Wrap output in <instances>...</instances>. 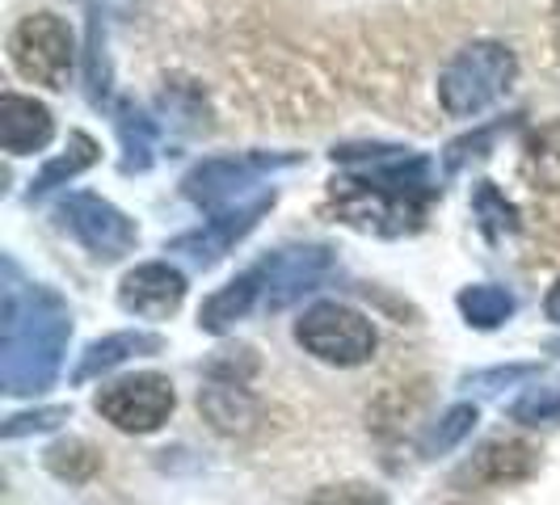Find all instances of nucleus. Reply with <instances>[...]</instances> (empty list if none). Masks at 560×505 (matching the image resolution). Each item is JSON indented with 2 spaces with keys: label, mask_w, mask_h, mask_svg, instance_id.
Returning <instances> with one entry per match:
<instances>
[{
  "label": "nucleus",
  "mask_w": 560,
  "mask_h": 505,
  "mask_svg": "<svg viewBox=\"0 0 560 505\" xmlns=\"http://www.w3.org/2000/svg\"><path fill=\"white\" fill-rule=\"evenodd\" d=\"M334 165H350L329 186L337 220L371 236H409L425 224V207L439 195L430 161L396 143H341L329 152Z\"/></svg>",
  "instance_id": "f257e3e1"
},
{
  "label": "nucleus",
  "mask_w": 560,
  "mask_h": 505,
  "mask_svg": "<svg viewBox=\"0 0 560 505\" xmlns=\"http://www.w3.org/2000/svg\"><path fill=\"white\" fill-rule=\"evenodd\" d=\"M68 337H72V316L51 286H4V320H0L4 392H47L59 375Z\"/></svg>",
  "instance_id": "f03ea898"
},
{
  "label": "nucleus",
  "mask_w": 560,
  "mask_h": 505,
  "mask_svg": "<svg viewBox=\"0 0 560 505\" xmlns=\"http://www.w3.org/2000/svg\"><path fill=\"white\" fill-rule=\"evenodd\" d=\"M518 77V59L502 43H468L439 77V102L451 118H477Z\"/></svg>",
  "instance_id": "7ed1b4c3"
},
{
  "label": "nucleus",
  "mask_w": 560,
  "mask_h": 505,
  "mask_svg": "<svg viewBox=\"0 0 560 505\" xmlns=\"http://www.w3.org/2000/svg\"><path fill=\"white\" fill-rule=\"evenodd\" d=\"M295 165H304V152H241V156H215V161H202L198 168L186 173L182 195L190 198L195 207H202L207 215H220V211H232V207L249 202L257 181H266L270 173L295 168Z\"/></svg>",
  "instance_id": "20e7f679"
},
{
  "label": "nucleus",
  "mask_w": 560,
  "mask_h": 505,
  "mask_svg": "<svg viewBox=\"0 0 560 505\" xmlns=\"http://www.w3.org/2000/svg\"><path fill=\"white\" fill-rule=\"evenodd\" d=\"M9 59L26 81L43 84V89H68L72 63H77L72 30L63 26L56 13H30L9 34Z\"/></svg>",
  "instance_id": "39448f33"
},
{
  "label": "nucleus",
  "mask_w": 560,
  "mask_h": 505,
  "mask_svg": "<svg viewBox=\"0 0 560 505\" xmlns=\"http://www.w3.org/2000/svg\"><path fill=\"white\" fill-rule=\"evenodd\" d=\"M295 341L308 350L312 359L334 366H363L375 354V329L363 312L346 304H316L300 316Z\"/></svg>",
  "instance_id": "423d86ee"
},
{
  "label": "nucleus",
  "mask_w": 560,
  "mask_h": 505,
  "mask_svg": "<svg viewBox=\"0 0 560 505\" xmlns=\"http://www.w3.org/2000/svg\"><path fill=\"white\" fill-rule=\"evenodd\" d=\"M93 409L110 425H118L122 434H152L173 413V384L156 371H143L131 379L106 384L93 400Z\"/></svg>",
  "instance_id": "0eeeda50"
},
{
  "label": "nucleus",
  "mask_w": 560,
  "mask_h": 505,
  "mask_svg": "<svg viewBox=\"0 0 560 505\" xmlns=\"http://www.w3.org/2000/svg\"><path fill=\"white\" fill-rule=\"evenodd\" d=\"M59 220H63V227L81 240L84 249L93 252V257H106V261L131 252L136 240H140L136 224L114 202L97 195H68L59 202Z\"/></svg>",
  "instance_id": "6e6552de"
},
{
  "label": "nucleus",
  "mask_w": 560,
  "mask_h": 505,
  "mask_svg": "<svg viewBox=\"0 0 560 505\" xmlns=\"http://www.w3.org/2000/svg\"><path fill=\"white\" fill-rule=\"evenodd\" d=\"M275 190H261L257 198H249V202H241V207H232V211H220V215H211L207 220V227H198V232H190V236H177L168 249L173 252H186L195 266H215L220 257H224L241 236H249L253 227H257V220L275 207Z\"/></svg>",
  "instance_id": "1a4fd4ad"
},
{
  "label": "nucleus",
  "mask_w": 560,
  "mask_h": 505,
  "mask_svg": "<svg viewBox=\"0 0 560 505\" xmlns=\"http://www.w3.org/2000/svg\"><path fill=\"white\" fill-rule=\"evenodd\" d=\"M334 270V252L325 245H300V249H279L261 261L266 274V308H287L304 291H316V282Z\"/></svg>",
  "instance_id": "9d476101"
},
{
  "label": "nucleus",
  "mask_w": 560,
  "mask_h": 505,
  "mask_svg": "<svg viewBox=\"0 0 560 505\" xmlns=\"http://www.w3.org/2000/svg\"><path fill=\"white\" fill-rule=\"evenodd\" d=\"M186 300V279L165 266V261H148V266H136L127 279L118 282V304L131 316H143V320H165L182 308Z\"/></svg>",
  "instance_id": "9b49d317"
},
{
  "label": "nucleus",
  "mask_w": 560,
  "mask_h": 505,
  "mask_svg": "<svg viewBox=\"0 0 560 505\" xmlns=\"http://www.w3.org/2000/svg\"><path fill=\"white\" fill-rule=\"evenodd\" d=\"M56 136V122L51 110L34 97H18V93H4L0 97V148L9 156H30V152H43Z\"/></svg>",
  "instance_id": "f8f14e48"
},
{
  "label": "nucleus",
  "mask_w": 560,
  "mask_h": 505,
  "mask_svg": "<svg viewBox=\"0 0 560 505\" xmlns=\"http://www.w3.org/2000/svg\"><path fill=\"white\" fill-rule=\"evenodd\" d=\"M207 388L198 392V409L207 413V421L220 430V434H249L253 421H257V400L249 396V379H236V375H215L207 371Z\"/></svg>",
  "instance_id": "ddd939ff"
},
{
  "label": "nucleus",
  "mask_w": 560,
  "mask_h": 505,
  "mask_svg": "<svg viewBox=\"0 0 560 505\" xmlns=\"http://www.w3.org/2000/svg\"><path fill=\"white\" fill-rule=\"evenodd\" d=\"M161 337L156 333H140V329H127V333H110L102 341H93L81 354V363L72 371V384H89L97 375H106L114 366H122L127 359H140V354H161Z\"/></svg>",
  "instance_id": "4468645a"
},
{
  "label": "nucleus",
  "mask_w": 560,
  "mask_h": 505,
  "mask_svg": "<svg viewBox=\"0 0 560 505\" xmlns=\"http://www.w3.org/2000/svg\"><path fill=\"white\" fill-rule=\"evenodd\" d=\"M266 291V274H261V266H253L249 274H241V279H232L224 291H215L202 312H198V325L207 329V333H228L236 320H245L249 308L257 304V295Z\"/></svg>",
  "instance_id": "2eb2a0df"
},
{
  "label": "nucleus",
  "mask_w": 560,
  "mask_h": 505,
  "mask_svg": "<svg viewBox=\"0 0 560 505\" xmlns=\"http://www.w3.org/2000/svg\"><path fill=\"white\" fill-rule=\"evenodd\" d=\"M539 463L535 447L518 443V438H493L477 450V459L468 463V477L489 480V484H514V480H527Z\"/></svg>",
  "instance_id": "dca6fc26"
},
{
  "label": "nucleus",
  "mask_w": 560,
  "mask_h": 505,
  "mask_svg": "<svg viewBox=\"0 0 560 505\" xmlns=\"http://www.w3.org/2000/svg\"><path fill=\"white\" fill-rule=\"evenodd\" d=\"M523 173L535 190L560 195V122L535 127L523 143Z\"/></svg>",
  "instance_id": "f3484780"
},
{
  "label": "nucleus",
  "mask_w": 560,
  "mask_h": 505,
  "mask_svg": "<svg viewBox=\"0 0 560 505\" xmlns=\"http://www.w3.org/2000/svg\"><path fill=\"white\" fill-rule=\"evenodd\" d=\"M114 127L122 140V173H143L156 152V122L143 110H136L131 102H122V106H114Z\"/></svg>",
  "instance_id": "a211bd4d"
},
{
  "label": "nucleus",
  "mask_w": 560,
  "mask_h": 505,
  "mask_svg": "<svg viewBox=\"0 0 560 505\" xmlns=\"http://www.w3.org/2000/svg\"><path fill=\"white\" fill-rule=\"evenodd\" d=\"M459 312L472 329H498L514 316V295L493 282H477V286L459 291Z\"/></svg>",
  "instance_id": "6ab92c4d"
},
{
  "label": "nucleus",
  "mask_w": 560,
  "mask_h": 505,
  "mask_svg": "<svg viewBox=\"0 0 560 505\" xmlns=\"http://www.w3.org/2000/svg\"><path fill=\"white\" fill-rule=\"evenodd\" d=\"M93 161H97V143L89 140V136H81V131H77V136L68 140V152H63V156H56L51 165H47L43 173H38V177H34L30 195L43 198L47 190H56V186H63V181H72L77 173H84V168L93 165Z\"/></svg>",
  "instance_id": "aec40b11"
},
{
  "label": "nucleus",
  "mask_w": 560,
  "mask_h": 505,
  "mask_svg": "<svg viewBox=\"0 0 560 505\" xmlns=\"http://www.w3.org/2000/svg\"><path fill=\"white\" fill-rule=\"evenodd\" d=\"M472 215H477L480 232H485L489 240H505V236L518 232V211H514V202H505V195L493 181H480L477 186V195H472Z\"/></svg>",
  "instance_id": "412c9836"
},
{
  "label": "nucleus",
  "mask_w": 560,
  "mask_h": 505,
  "mask_svg": "<svg viewBox=\"0 0 560 505\" xmlns=\"http://www.w3.org/2000/svg\"><path fill=\"white\" fill-rule=\"evenodd\" d=\"M47 468H51L59 480L84 484V480L102 468V450L89 447L84 438H68V443H56V447L47 450Z\"/></svg>",
  "instance_id": "4be33fe9"
},
{
  "label": "nucleus",
  "mask_w": 560,
  "mask_h": 505,
  "mask_svg": "<svg viewBox=\"0 0 560 505\" xmlns=\"http://www.w3.org/2000/svg\"><path fill=\"white\" fill-rule=\"evenodd\" d=\"M472 425H477V404H455V409H447L443 421L425 438V455H443V450L459 447L472 434Z\"/></svg>",
  "instance_id": "5701e85b"
},
{
  "label": "nucleus",
  "mask_w": 560,
  "mask_h": 505,
  "mask_svg": "<svg viewBox=\"0 0 560 505\" xmlns=\"http://www.w3.org/2000/svg\"><path fill=\"white\" fill-rule=\"evenodd\" d=\"M89 97H93V106L110 102V68H106V43H102V30H97V13H93V26H89Z\"/></svg>",
  "instance_id": "b1692460"
},
{
  "label": "nucleus",
  "mask_w": 560,
  "mask_h": 505,
  "mask_svg": "<svg viewBox=\"0 0 560 505\" xmlns=\"http://www.w3.org/2000/svg\"><path fill=\"white\" fill-rule=\"evenodd\" d=\"M304 505H388V502H384V493H380V489L350 480V484H329V489H316Z\"/></svg>",
  "instance_id": "393cba45"
},
{
  "label": "nucleus",
  "mask_w": 560,
  "mask_h": 505,
  "mask_svg": "<svg viewBox=\"0 0 560 505\" xmlns=\"http://www.w3.org/2000/svg\"><path fill=\"white\" fill-rule=\"evenodd\" d=\"M514 421H527V425L560 421V384L557 388H532V392L514 404Z\"/></svg>",
  "instance_id": "a878e982"
},
{
  "label": "nucleus",
  "mask_w": 560,
  "mask_h": 505,
  "mask_svg": "<svg viewBox=\"0 0 560 505\" xmlns=\"http://www.w3.org/2000/svg\"><path fill=\"white\" fill-rule=\"evenodd\" d=\"M59 421H68V409H38V413H18V418L4 421V438L43 434V430H56Z\"/></svg>",
  "instance_id": "bb28decb"
},
{
  "label": "nucleus",
  "mask_w": 560,
  "mask_h": 505,
  "mask_svg": "<svg viewBox=\"0 0 560 505\" xmlns=\"http://www.w3.org/2000/svg\"><path fill=\"white\" fill-rule=\"evenodd\" d=\"M535 375V366H498V371H480V375H468L464 384L468 388H477V392H498V388H510V384H518V379H527Z\"/></svg>",
  "instance_id": "cd10ccee"
},
{
  "label": "nucleus",
  "mask_w": 560,
  "mask_h": 505,
  "mask_svg": "<svg viewBox=\"0 0 560 505\" xmlns=\"http://www.w3.org/2000/svg\"><path fill=\"white\" fill-rule=\"evenodd\" d=\"M544 312H548V320H557L560 325V282L548 291V300H544Z\"/></svg>",
  "instance_id": "c85d7f7f"
},
{
  "label": "nucleus",
  "mask_w": 560,
  "mask_h": 505,
  "mask_svg": "<svg viewBox=\"0 0 560 505\" xmlns=\"http://www.w3.org/2000/svg\"><path fill=\"white\" fill-rule=\"evenodd\" d=\"M552 38H557V56H560V0L552 4Z\"/></svg>",
  "instance_id": "c756f323"
},
{
  "label": "nucleus",
  "mask_w": 560,
  "mask_h": 505,
  "mask_svg": "<svg viewBox=\"0 0 560 505\" xmlns=\"http://www.w3.org/2000/svg\"><path fill=\"white\" fill-rule=\"evenodd\" d=\"M548 350H552V354H560V341H552V345H548Z\"/></svg>",
  "instance_id": "7c9ffc66"
}]
</instances>
